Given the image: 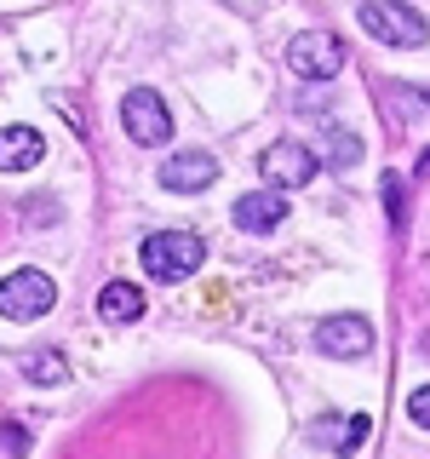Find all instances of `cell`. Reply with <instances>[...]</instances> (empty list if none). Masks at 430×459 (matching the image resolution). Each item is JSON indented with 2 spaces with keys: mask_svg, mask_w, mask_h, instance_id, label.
Returning a JSON list of instances; mask_svg holds the SVG:
<instances>
[{
  "mask_svg": "<svg viewBox=\"0 0 430 459\" xmlns=\"http://www.w3.org/2000/svg\"><path fill=\"white\" fill-rule=\"evenodd\" d=\"M362 161V138H350V133H333V167H356Z\"/></svg>",
  "mask_w": 430,
  "mask_h": 459,
  "instance_id": "14",
  "label": "cell"
},
{
  "mask_svg": "<svg viewBox=\"0 0 430 459\" xmlns=\"http://www.w3.org/2000/svg\"><path fill=\"white\" fill-rule=\"evenodd\" d=\"M121 126H126V138H133V143H143V150L167 143V138H172V115H167V104H161V92H150V86L126 92V98H121Z\"/></svg>",
  "mask_w": 430,
  "mask_h": 459,
  "instance_id": "5",
  "label": "cell"
},
{
  "mask_svg": "<svg viewBox=\"0 0 430 459\" xmlns=\"http://www.w3.org/2000/svg\"><path fill=\"white\" fill-rule=\"evenodd\" d=\"M384 207H391V224L408 219V195H401V178H384Z\"/></svg>",
  "mask_w": 430,
  "mask_h": 459,
  "instance_id": "15",
  "label": "cell"
},
{
  "mask_svg": "<svg viewBox=\"0 0 430 459\" xmlns=\"http://www.w3.org/2000/svg\"><path fill=\"white\" fill-rule=\"evenodd\" d=\"M287 69H293L298 81H333L344 69V47L333 35H322V29L293 35V40H287Z\"/></svg>",
  "mask_w": 430,
  "mask_h": 459,
  "instance_id": "6",
  "label": "cell"
},
{
  "mask_svg": "<svg viewBox=\"0 0 430 459\" xmlns=\"http://www.w3.org/2000/svg\"><path fill=\"white\" fill-rule=\"evenodd\" d=\"M212 178H219V155H207V150H178L172 161H161V190L172 195H195Z\"/></svg>",
  "mask_w": 430,
  "mask_h": 459,
  "instance_id": "7",
  "label": "cell"
},
{
  "mask_svg": "<svg viewBox=\"0 0 430 459\" xmlns=\"http://www.w3.org/2000/svg\"><path fill=\"white\" fill-rule=\"evenodd\" d=\"M236 230H253V236H264V230H276V224H287V190H253V195H241L236 201Z\"/></svg>",
  "mask_w": 430,
  "mask_h": 459,
  "instance_id": "9",
  "label": "cell"
},
{
  "mask_svg": "<svg viewBox=\"0 0 430 459\" xmlns=\"http://www.w3.org/2000/svg\"><path fill=\"white\" fill-rule=\"evenodd\" d=\"M40 155H47V138L35 126H6L0 133V172H29L40 167Z\"/></svg>",
  "mask_w": 430,
  "mask_h": 459,
  "instance_id": "10",
  "label": "cell"
},
{
  "mask_svg": "<svg viewBox=\"0 0 430 459\" xmlns=\"http://www.w3.org/2000/svg\"><path fill=\"white\" fill-rule=\"evenodd\" d=\"M315 351L322 356H367L373 351V322L367 316H327L315 327Z\"/></svg>",
  "mask_w": 430,
  "mask_h": 459,
  "instance_id": "8",
  "label": "cell"
},
{
  "mask_svg": "<svg viewBox=\"0 0 430 459\" xmlns=\"http://www.w3.org/2000/svg\"><path fill=\"white\" fill-rule=\"evenodd\" d=\"M258 172H264V184H276V190H298V184H310L315 172H322V155L298 138H281L258 155Z\"/></svg>",
  "mask_w": 430,
  "mask_h": 459,
  "instance_id": "4",
  "label": "cell"
},
{
  "mask_svg": "<svg viewBox=\"0 0 430 459\" xmlns=\"http://www.w3.org/2000/svg\"><path fill=\"white\" fill-rule=\"evenodd\" d=\"M310 437L315 442H333L339 454H350V448H362V442H367V413H350L344 425H315Z\"/></svg>",
  "mask_w": 430,
  "mask_h": 459,
  "instance_id": "13",
  "label": "cell"
},
{
  "mask_svg": "<svg viewBox=\"0 0 430 459\" xmlns=\"http://www.w3.org/2000/svg\"><path fill=\"white\" fill-rule=\"evenodd\" d=\"M408 413H413V425L430 430V385H419V391L408 396Z\"/></svg>",
  "mask_w": 430,
  "mask_h": 459,
  "instance_id": "16",
  "label": "cell"
},
{
  "mask_svg": "<svg viewBox=\"0 0 430 459\" xmlns=\"http://www.w3.org/2000/svg\"><path fill=\"white\" fill-rule=\"evenodd\" d=\"M98 316H104V322H138V316H143V293L133 281H109L104 293H98Z\"/></svg>",
  "mask_w": 430,
  "mask_h": 459,
  "instance_id": "11",
  "label": "cell"
},
{
  "mask_svg": "<svg viewBox=\"0 0 430 459\" xmlns=\"http://www.w3.org/2000/svg\"><path fill=\"white\" fill-rule=\"evenodd\" d=\"M23 379H29V385H64V379H69V356H64V351H35V356H23Z\"/></svg>",
  "mask_w": 430,
  "mask_h": 459,
  "instance_id": "12",
  "label": "cell"
},
{
  "mask_svg": "<svg viewBox=\"0 0 430 459\" xmlns=\"http://www.w3.org/2000/svg\"><path fill=\"white\" fill-rule=\"evenodd\" d=\"M356 18H362V29H367L373 40L401 47V52L425 47V35H430V23L408 6V0H362V12H356Z\"/></svg>",
  "mask_w": 430,
  "mask_h": 459,
  "instance_id": "2",
  "label": "cell"
},
{
  "mask_svg": "<svg viewBox=\"0 0 430 459\" xmlns=\"http://www.w3.org/2000/svg\"><path fill=\"white\" fill-rule=\"evenodd\" d=\"M57 305V287L47 270H35V264H23V270H12V276H0V316L6 322H40Z\"/></svg>",
  "mask_w": 430,
  "mask_h": 459,
  "instance_id": "3",
  "label": "cell"
},
{
  "mask_svg": "<svg viewBox=\"0 0 430 459\" xmlns=\"http://www.w3.org/2000/svg\"><path fill=\"white\" fill-rule=\"evenodd\" d=\"M201 258H207V241H201L195 230H155V236L138 247L143 276H155V281H184V276H195Z\"/></svg>",
  "mask_w": 430,
  "mask_h": 459,
  "instance_id": "1",
  "label": "cell"
}]
</instances>
